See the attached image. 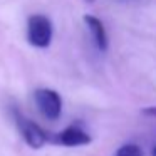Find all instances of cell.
<instances>
[{"label": "cell", "instance_id": "obj_5", "mask_svg": "<svg viewBox=\"0 0 156 156\" xmlns=\"http://www.w3.org/2000/svg\"><path fill=\"white\" fill-rule=\"evenodd\" d=\"M84 22H86V25H87L89 32H91V37H92V41H94L96 47L101 52H106L109 42H108V34H106L104 24H102L98 17H94V15H84Z\"/></svg>", "mask_w": 156, "mask_h": 156}, {"label": "cell", "instance_id": "obj_2", "mask_svg": "<svg viewBox=\"0 0 156 156\" xmlns=\"http://www.w3.org/2000/svg\"><path fill=\"white\" fill-rule=\"evenodd\" d=\"M14 118H15V124H17V128H19V131H20L22 138H24V141L27 143L30 148L39 149L49 141L47 133H45L37 122H34V121H30L29 118H25L20 111L15 109Z\"/></svg>", "mask_w": 156, "mask_h": 156}, {"label": "cell", "instance_id": "obj_9", "mask_svg": "<svg viewBox=\"0 0 156 156\" xmlns=\"http://www.w3.org/2000/svg\"><path fill=\"white\" fill-rule=\"evenodd\" d=\"M87 2H94V0H87Z\"/></svg>", "mask_w": 156, "mask_h": 156}, {"label": "cell", "instance_id": "obj_3", "mask_svg": "<svg viewBox=\"0 0 156 156\" xmlns=\"http://www.w3.org/2000/svg\"><path fill=\"white\" fill-rule=\"evenodd\" d=\"M34 99H35V104H37L39 111H41L47 119L55 121V119L61 118L62 99H61V96H59V92H55L54 89L42 87V89H37V91L34 92Z\"/></svg>", "mask_w": 156, "mask_h": 156}, {"label": "cell", "instance_id": "obj_7", "mask_svg": "<svg viewBox=\"0 0 156 156\" xmlns=\"http://www.w3.org/2000/svg\"><path fill=\"white\" fill-rule=\"evenodd\" d=\"M143 114L149 116V118H156V106H149V108L143 109Z\"/></svg>", "mask_w": 156, "mask_h": 156}, {"label": "cell", "instance_id": "obj_8", "mask_svg": "<svg viewBox=\"0 0 156 156\" xmlns=\"http://www.w3.org/2000/svg\"><path fill=\"white\" fill-rule=\"evenodd\" d=\"M153 156H156V146H154V149H153Z\"/></svg>", "mask_w": 156, "mask_h": 156}, {"label": "cell", "instance_id": "obj_1", "mask_svg": "<svg viewBox=\"0 0 156 156\" xmlns=\"http://www.w3.org/2000/svg\"><path fill=\"white\" fill-rule=\"evenodd\" d=\"M52 24L45 15L35 14L29 17L27 22V41L34 47L44 49L51 45L52 41Z\"/></svg>", "mask_w": 156, "mask_h": 156}, {"label": "cell", "instance_id": "obj_6", "mask_svg": "<svg viewBox=\"0 0 156 156\" xmlns=\"http://www.w3.org/2000/svg\"><path fill=\"white\" fill-rule=\"evenodd\" d=\"M114 156H143V151L138 144L134 143H128V144H122L121 148L116 151Z\"/></svg>", "mask_w": 156, "mask_h": 156}, {"label": "cell", "instance_id": "obj_4", "mask_svg": "<svg viewBox=\"0 0 156 156\" xmlns=\"http://www.w3.org/2000/svg\"><path fill=\"white\" fill-rule=\"evenodd\" d=\"M57 143L62 146H69V148H74V146H86L91 143V136L87 134V131L81 128L77 124L67 126L66 129H62L57 134Z\"/></svg>", "mask_w": 156, "mask_h": 156}]
</instances>
